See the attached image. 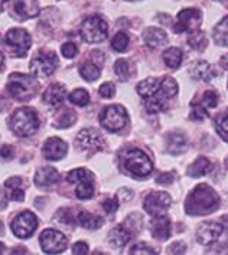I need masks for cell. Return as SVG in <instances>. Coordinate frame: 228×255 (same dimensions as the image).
I'll list each match as a JSON object with an SVG mask.
<instances>
[{
	"instance_id": "6da1fadb",
	"label": "cell",
	"mask_w": 228,
	"mask_h": 255,
	"mask_svg": "<svg viewBox=\"0 0 228 255\" xmlns=\"http://www.w3.org/2000/svg\"><path fill=\"white\" fill-rule=\"evenodd\" d=\"M220 206V196L207 183H201L194 189L185 201V212L188 215H208Z\"/></svg>"
},
{
	"instance_id": "7a4b0ae2",
	"label": "cell",
	"mask_w": 228,
	"mask_h": 255,
	"mask_svg": "<svg viewBox=\"0 0 228 255\" xmlns=\"http://www.w3.org/2000/svg\"><path fill=\"white\" fill-rule=\"evenodd\" d=\"M9 127L14 134L19 137H29L35 134L39 128V117L35 110L29 107H22L16 110L10 120Z\"/></svg>"
},
{
	"instance_id": "3957f363",
	"label": "cell",
	"mask_w": 228,
	"mask_h": 255,
	"mask_svg": "<svg viewBox=\"0 0 228 255\" xmlns=\"http://www.w3.org/2000/svg\"><path fill=\"white\" fill-rule=\"evenodd\" d=\"M6 88H7V93L14 100L29 101L30 98H33L36 95L38 90H39V84L30 75L14 72L9 77Z\"/></svg>"
},
{
	"instance_id": "277c9868",
	"label": "cell",
	"mask_w": 228,
	"mask_h": 255,
	"mask_svg": "<svg viewBox=\"0 0 228 255\" xmlns=\"http://www.w3.org/2000/svg\"><path fill=\"white\" fill-rule=\"evenodd\" d=\"M178 94V84L174 78L171 77H165L162 78L161 84L158 87V90L155 91V94L150 95L146 98V110L149 113H161V111H166L168 108V101L171 98H174L175 95Z\"/></svg>"
},
{
	"instance_id": "5b68a950",
	"label": "cell",
	"mask_w": 228,
	"mask_h": 255,
	"mask_svg": "<svg viewBox=\"0 0 228 255\" xmlns=\"http://www.w3.org/2000/svg\"><path fill=\"white\" fill-rule=\"evenodd\" d=\"M123 166L134 177H148L153 170V163L140 148H130L123 156Z\"/></svg>"
},
{
	"instance_id": "8992f818",
	"label": "cell",
	"mask_w": 228,
	"mask_h": 255,
	"mask_svg": "<svg viewBox=\"0 0 228 255\" xmlns=\"http://www.w3.org/2000/svg\"><path fill=\"white\" fill-rule=\"evenodd\" d=\"M100 123L103 124V127L106 130L111 131V133H117L127 126L129 116L123 106L114 104V106H108L103 110V113L100 114Z\"/></svg>"
},
{
	"instance_id": "52a82bcc",
	"label": "cell",
	"mask_w": 228,
	"mask_h": 255,
	"mask_svg": "<svg viewBox=\"0 0 228 255\" xmlns=\"http://www.w3.org/2000/svg\"><path fill=\"white\" fill-rule=\"evenodd\" d=\"M81 36L88 43H100L107 38L108 26L100 16H90L81 25Z\"/></svg>"
},
{
	"instance_id": "ba28073f",
	"label": "cell",
	"mask_w": 228,
	"mask_h": 255,
	"mask_svg": "<svg viewBox=\"0 0 228 255\" xmlns=\"http://www.w3.org/2000/svg\"><path fill=\"white\" fill-rule=\"evenodd\" d=\"M75 144L82 151H85L88 154H94L97 151H101L106 143H104L103 135L100 134L95 128H84L77 135Z\"/></svg>"
},
{
	"instance_id": "9c48e42d",
	"label": "cell",
	"mask_w": 228,
	"mask_h": 255,
	"mask_svg": "<svg viewBox=\"0 0 228 255\" xmlns=\"http://www.w3.org/2000/svg\"><path fill=\"white\" fill-rule=\"evenodd\" d=\"M6 43L9 49H12V54L17 58H23L30 48V36L25 29L14 27L6 33Z\"/></svg>"
},
{
	"instance_id": "30bf717a",
	"label": "cell",
	"mask_w": 228,
	"mask_h": 255,
	"mask_svg": "<svg viewBox=\"0 0 228 255\" xmlns=\"http://www.w3.org/2000/svg\"><path fill=\"white\" fill-rule=\"evenodd\" d=\"M40 247L46 254H61L67 248V238L55 229H45L39 237Z\"/></svg>"
},
{
	"instance_id": "8fae6325",
	"label": "cell",
	"mask_w": 228,
	"mask_h": 255,
	"mask_svg": "<svg viewBox=\"0 0 228 255\" xmlns=\"http://www.w3.org/2000/svg\"><path fill=\"white\" fill-rule=\"evenodd\" d=\"M10 228L17 238H29L38 228V218L29 211L22 212L12 221Z\"/></svg>"
},
{
	"instance_id": "7c38bea8",
	"label": "cell",
	"mask_w": 228,
	"mask_h": 255,
	"mask_svg": "<svg viewBox=\"0 0 228 255\" xmlns=\"http://www.w3.org/2000/svg\"><path fill=\"white\" fill-rule=\"evenodd\" d=\"M58 67V58L54 52H40L30 62V71L36 77H49Z\"/></svg>"
},
{
	"instance_id": "4fadbf2b",
	"label": "cell",
	"mask_w": 228,
	"mask_h": 255,
	"mask_svg": "<svg viewBox=\"0 0 228 255\" xmlns=\"http://www.w3.org/2000/svg\"><path fill=\"white\" fill-rule=\"evenodd\" d=\"M202 14L198 9H184L178 13L176 23H175V33H185V32H194L197 27L201 25Z\"/></svg>"
},
{
	"instance_id": "5bb4252c",
	"label": "cell",
	"mask_w": 228,
	"mask_h": 255,
	"mask_svg": "<svg viewBox=\"0 0 228 255\" xmlns=\"http://www.w3.org/2000/svg\"><path fill=\"white\" fill-rule=\"evenodd\" d=\"M171 203H172V199L166 192H153L145 198L143 206L149 215L158 216L163 215L169 209Z\"/></svg>"
},
{
	"instance_id": "9a60e30c",
	"label": "cell",
	"mask_w": 228,
	"mask_h": 255,
	"mask_svg": "<svg viewBox=\"0 0 228 255\" xmlns=\"http://www.w3.org/2000/svg\"><path fill=\"white\" fill-rule=\"evenodd\" d=\"M223 231L224 227L218 222H204L197 231V240L201 245H211L220 238Z\"/></svg>"
},
{
	"instance_id": "2e32d148",
	"label": "cell",
	"mask_w": 228,
	"mask_h": 255,
	"mask_svg": "<svg viewBox=\"0 0 228 255\" xmlns=\"http://www.w3.org/2000/svg\"><path fill=\"white\" fill-rule=\"evenodd\" d=\"M68 151V146L67 143L58 137H51L45 141L43 144V156L45 159L48 160H61Z\"/></svg>"
},
{
	"instance_id": "e0dca14e",
	"label": "cell",
	"mask_w": 228,
	"mask_h": 255,
	"mask_svg": "<svg viewBox=\"0 0 228 255\" xmlns=\"http://www.w3.org/2000/svg\"><path fill=\"white\" fill-rule=\"evenodd\" d=\"M171 229H172V225L168 216L158 215L150 221L152 235L159 241H166L171 237Z\"/></svg>"
},
{
	"instance_id": "ac0fdd59",
	"label": "cell",
	"mask_w": 228,
	"mask_h": 255,
	"mask_svg": "<svg viewBox=\"0 0 228 255\" xmlns=\"http://www.w3.org/2000/svg\"><path fill=\"white\" fill-rule=\"evenodd\" d=\"M43 101L49 106V107H59L65 98H67V88L62 84H52L46 88V91L42 95Z\"/></svg>"
},
{
	"instance_id": "d6986e66",
	"label": "cell",
	"mask_w": 228,
	"mask_h": 255,
	"mask_svg": "<svg viewBox=\"0 0 228 255\" xmlns=\"http://www.w3.org/2000/svg\"><path fill=\"white\" fill-rule=\"evenodd\" d=\"M13 10L22 19H30L39 14L38 0H13Z\"/></svg>"
},
{
	"instance_id": "ffe728a7",
	"label": "cell",
	"mask_w": 228,
	"mask_h": 255,
	"mask_svg": "<svg viewBox=\"0 0 228 255\" xmlns=\"http://www.w3.org/2000/svg\"><path fill=\"white\" fill-rule=\"evenodd\" d=\"M33 180H35L36 186H39V188H49V186H54L59 180V173L54 167H40L35 173Z\"/></svg>"
},
{
	"instance_id": "44dd1931",
	"label": "cell",
	"mask_w": 228,
	"mask_h": 255,
	"mask_svg": "<svg viewBox=\"0 0 228 255\" xmlns=\"http://www.w3.org/2000/svg\"><path fill=\"white\" fill-rule=\"evenodd\" d=\"M6 195L9 201L22 202L25 199V190H23V180L20 177H10L4 183Z\"/></svg>"
},
{
	"instance_id": "7402d4cb",
	"label": "cell",
	"mask_w": 228,
	"mask_h": 255,
	"mask_svg": "<svg viewBox=\"0 0 228 255\" xmlns=\"http://www.w3.org/2000/svg\"><path fill=\"white\" fill-rule=\"evenodd\" d=\"M130 238H132L130 231L119 225V227H114L110 231V234H108V244L111 247H114V248H121V247H124L127 242L130 241Z\"/></svg>"
},
{
	"instance_id": "603a6c76",
	"label": "cell",
	"mask_w": 228,
	"mask_h": 255,
	"mask_svg": "<svg viewBox=\"0 0 228 255\" xmlns=\"http://www.w3.org/2000/svg\"><path fill=\"white\" fill-rule=\"evenodd\" d=\"M143 40L150 48H159V46L166 43L168 36L159 27H148L143 32Z\"/></svg>"
},
{
	"instance_id": "cb8c5ba5",
	"label": "cell",
	"mask_w": 228,
	"mask_h": 255,
	"mask_svg": "<svg viewBox=\"0 0 228 255\" xmlns=\"http://www.w3.org/2000/svg\"><path fill=\"white\" fill-rule=\"evenodd\" d=\"M191 75L195 78V80H201L205 81V82H208V81H211L213 78H215V75H217V72L214 71V68L211 64H208L207 61H200V62H197L192 69H191Z\"/></svg>"
},
{
	"instance_id": "d4e9b609",
	"label": "cell",
	"mask_w": 228,
	"mask_h": 255,
	"mask_svg": "<svg viewBox=\"0 0 228 255\" xmlns=\"http://www.w3.org/2000/svg\"><path fill=\"white\" fill-rule=\"evenodd\" d=\"M166 147L171 154H181L187 150V138L179 133H171L166 138Z\"/></svg>"
},
{
	"instance_id": "484cf974",
	"label": "cell",
	"mask_w": 228,
	"mask_h": 255,
	"mask_svg": "<svg viewBox=\"0 0 228 255\" xmlns=\"http://www.w3.org/2000/svg\"><path fill=\"white\" fill-rule=\"evenodd\" d=\"M213 169V163L207 157H198L188 167V175L192 177H201V176L208 175Z\"/></svg>"
},
{
	"instance_id": "4316f807",
	"label": "cell",
	"mask_w": 228,
	"mask_h": 255,
	"mask_svg": "<svg viewBox=\"0 0 228 255\" xmlns=\"http://www.w3.org/2000/svg\"><path fill=\"white\" fill-rule=\"evenodd\" d=\"M77 222H78L80 227H82L84 229H98L101 228L103 224H104L103 218L93 215V214L85 212V211H82V212H80V214L77 215Z\"/></svg>"
},
{
	"instance_id": "83f0119b",
	"label": "cell",
	"mask_w": 228,
	"mask_h": 255,
	"mask_svg": "<svg viewBox=\"0 0 228 255\" xmlns=\"http://www.w3.org/2000/svg\"><path fill=\"white\" fill-rule=\"evenodd\" d=\"M159 84H161V80H158V78H148V80H143L142 82L137 84L136 91H137V94L140 95L142 98L146 100L150 95L155 94V91L158 90Z\"/></svg>"
},
{
	"instance_id": "f1b7e54d",
	"label": "cell",
	"mask_w": 228,
	"mask_h": 255,
	"mask_svg": "<svg viewBox=\"0 0 228 255\" xmlns=\"http://www.w3.org/2000/svg\"><path fill=\"white\" fill-rule=\"evenodd\" d=\"M214 40L220 46H228V16L215 25Z\"/></svg>"
},
{
	"instance_id": "f546056e",
	"label": "cell",
	"mask_w": 228,
	"mask_h": 255,
	"mask_svg": "<svg viewBox=\"0 0 228 255\" xmlns=\"http://www.w3.org/2000/svg\"><path fill=\"white\" fill-rule=\"evenodd\" d=\"M182 59H184L182 51L178 48H169L163 52V61L171 69H176V68L181 67Z\"/></svg>"
},
{
	"instance_id": "4dcf8cb0",
	"label": "cell",
	"mask_w": 228,
	"mask_h": 255,
	"mask_svg": "<svg viewBox=\"0 0 228 255\" xmlns=\"http://www.w3.org/2000/svg\"><path fill=\"white\" fill-rule=\"evenodd\" d=\"M94 177H88L78 182V188H77V196L78 199H91L94 196Z\"/></svg>"
},
{
	"instance_id": "1f68e13d",
	"label": "cell",
	"mask_w": 228,
	"mask_h": 255,
	"mask_svg": "<svg viewBox=\"0 0 228 255\" xmlns=\"http://www.w3.org/2000/svg\"><path fill=\"white\" fill-rule=\"evenodd\" d=\"M188 45L195 51H204L208 45V39L204 32L194 30V32H191V36L188 38Z\"/></svg>"
},
{
	"instance_id": "d6a6232c",
	"label": "cell",
	"mask_w": 228,
	"mask_h": 255,
	"mask_svg": "<svg viewBox=\"0 0 228 255\" xmlns=\"http://www.w3.org/2000/svg\"><path fill=\"white\" fill-rule=\"evenodd\" d=\"M198 107H201L202 110L208 111L210 108H215L218 104V94L213 91V90H208L202 94L201 100L200 101H194Z\"/></svg>"
},
{
	"instance_id": "836d02e7",
	"label": "cell",
	"mask_w": 228,
	"mask_h": 255,
	"mask_svg": "<svg viewBox=\"0 0 228 255\" xmlns=\"http://www.w3.org/2000/svg\"><path fill=\"white\" fill-rule=\"evenodd\" d=\"M100 68L97 67L93 62H84L80 68V75L88 82H93V81L98 80L100 77Z\"/></svg>"
},
{
	"instance_id": "e575fe53",
	"label": "cell",
	"mask_w": 228,
	"mask_h": 255,
	"mask_svg": "<svg viewBox=\"0 0 228 255\" xmlns=\"http://www.w3.org/2000/svg\"><path fill=\"white\" fill-rule=\"evenodd\" d=\"M75 120H77V116H75V113L72 110H64L55 121V127L67 128V127H71L75 123Z\"/></svg>"
},
{
	"instance_id": "d590c367",
	"label": "cell",
	"mask_w": 228,
	"mask_h": 255,
	"mask_svg": "<svg viewBox=\"0 0 228 255\" xmlns=\"http://www.w3.org/2000/svg\"><path fill=\"white\" fill-rule=\"evenodd\" d=\"M129 36H127V33L126 32H119L113 40H111V48L116 51V52H124L126 49H127V46H129Z\"/></svg>"
},
{
	"instance_id": "8d00e7d4",
	"label": "cell",
	"mask_w": 228,
	"mask_h": 255,
	"mask_svg": "<svg viewBox=\"0 0 228 255\" xmlns=\"http://www.w3.org/2000/svg\"><path fill=\"white\" fill-rule=\"evenodd\" d=\"M69 101L75 106H80V107H85L88 103H90V95L85 90H75L69 94Z\"/></svg>"
},
{
	"instance_id": "74e56055",
	"label": "cell",
	"mask_w": 228,
	"mask_h": 255,
	"mask_svg": "<svg viewBox=\"0 0 228 255\" xmlns=\"http://www.w3.org/2000/svg\"><path fill=\"white\" fill-rule=\"evenodd\" d=\"M114 72L121 81H127L130 77V65L126 59H119L114 64Z\"/></svg>"
},
{
	"instance_id": "f35d334b",
	"label": "cell",
	"mask_w": 228,
	"mask_h": 255,
	"mask_svg": "<svg viewBox=\"0 0 228 255\" xmlns=\"http://www.w3.org/2000/svg\"><path fill=\"white\" fill-rule=\"evenodd\" d=\"M88 177H94V176L87 169H74L67 176L69 183H78V182L84 180V179H88Z\"/></svg>"
},
{
	"instance_id": "ab89813d",
	"label": "cell",
	"mask_w": 228,
	"mask_h": 255,
	"mask_svg": "<svg viewBox=\"0 0 228 255\" xmlns=\"http://www.w3.org/2000/svg\"><path fill=\"white\" fill-rule=\"evenodd\" d=\"M215 127H217L218 134L221 135V138L228 143V114L220 116L215 121Z\"/></svg>"
},
{
	"instance_id": "60d3db41",
	"label": "cell",
	"mask_w": 228,
	"mask_h": 255,
	"mask_svg": "<svg viewBox=\"0 0 228 255\" xmlns=\"http://www.w3.org/2000/svg\"><path fill=\"white\" fill-rule=\"evenodd\" d=\"M129 254H132V255H136V254H150V255H153V254H156V251H155L153 248L148 247L146 244L140 242V244H136V245H133V247L130 248Z\"/></svg>"
},
{
	"instance_id": "b9f144b4",
	"label": "cell",
	"mask_w": 228,
	"mask_h": 255,
	"mask_svg": "<svg viewBox=\"0 0 228 255\" xmlns=\"http://www.w3.org/2000/svg\"><path fill=\"white\" fill-rule=\"evenodd\" d=\"M101 206H103L106 214L111 215L119 209V201H117V198H107L106 201L101 203Z\"/></svg>"
},
{
	"instance_id": "7bdbcfd3",
	"label": "cell",
	"mask_w": 228,
	"mask_h": 255,
	"mask_svg": "<svg viewBox=\"0 0 228 255\" xmlns=\"http://www.w3.org/2000/svg\"><path fill=\"white\" fill-rule=\"evenodd\" d=\"M61 52H62V55H64L65 58H68V59H72V58L77 55V52H78V48H77L72 42H67V43H64V45H62Z\"/></svg>"
},
{
	"instance_id": "ee69618b",
	"label": "cell",
	"mask_w": 228,
	"mask_h": 255,
	"mask_svg": "<svg viewBox=\"0 0 228 255\" xmlns=\"http://www.w3.org/2000/svg\"><path fill=\"white\" fill-rule=\"evenodd\" d=\"M114 94H116V87H114L113 82H104L100 87V95L103 98H111Z\"/></svg>"
},
{
	"instance_id": "f6af8a7d",
	"label": "cell",
	"mask_w": 228,
	"mask_h": 255,
	"mask_svg": "<svg viewBox=\"0 0 228 255\" xmlns=\"http://www.w3.org/2000/svg\"><path fill=\"white\" fill-rule=\"evenodd\" d=\"M169 254H185V251H187V245L184 244V242L178 241L174 242L171 247H169Z\"/></svg>"
},
{
	"instance_id": "bcb514c9",
	"label": "cell",
	"mask_w": 228,
	"mask_h": 255,
	"mask_svg": "<svg viewBox=\"0 0 228 255\" xmlns=\"http://www.w3.org/2000/svg\"><path fill=\"white\" fill-rule=\"evenodd\" d=\"M175 175L171 172H166V173H161V175L156 177V182L159 185H171L174 182Z\"/></svg>"
},
{
	"instance_id": "7dc6e473",
	"label": "cell",
	"mask_w": 228,
	"mask_h": 255,
	"mask_svg": "<svg viewBox=\"0 0 228 255\" xmlns=\"http://www.w3.org/2000/svg\"><path fill=\"white\" fill-rule=\"evenodd\" d=\"M72 254H75V255L88 254V245L82 241L74 244V247H72Z\"/></svg>"
},
{
	"instance_id": "c3c4849f",
	"label": "cell",
	"mask_w": 228,
	"mask_h": 255,
	"mask_svg": "<svg viewBox=\"0 0 228 255\" xmlns=\"http://www.w3.org/2000/svg\"><path fill=\"white\" fill-rule=\"evenodd\" d=\"M0 157L1 159H6V160H9V159H12L13 157V147L12 146H3V147L0 148Z\"/></svg>"
},
{
	"instance_id": "681fc988",
	"label": "cell",
	"mask_w": 228,
	"mask_h": 255,
	"mask_svg": "<svg viewBox=\"0 0 228 255\" xmlns=\"http://www.w3.org/2000/svg\"><path fill=\"white\" fill-rule=\"evenodd\" d=\"M7 205V196H4V193L0 190V209H4Z\"/></svg>"
},
{
	"instance_id": "f907efd6",
	"label": "cell",
	"mask_w": 228,
	"mask_h": 255,
	"mask_svg": "<svg viewBox=\"0 0 228 255\" xmlns=\"http://www.w3.org/2000/svg\"><path fill=\"white\" fill-rule=\"evenodd\" d=\"M6 107H7V101H6L3 97H0V113H1L3 110H6Z\"/></svg>"
},
{
	"instance_id": "816d5d0a",
	"label": "cell",
	"mask_w": 228,
	"mask_h": 255,
	"mask_svg": "<svg viewBox=\"0 0 228 255\" xmlns=\"http://www.w3.org/2000/svg\"><path fill=\"white\" fill-rule=\"evenodd\" d=\"M27 251L25 248H14L12 250V254H26Z\"/></svg>"
},
{
	"instance_id": "f5cc1de1",
	"label": "cell",
	"mask_w": 228,
	"mask_h": 255,
	"mask_svg": "<svg viewBox=\"0 0 228 255\" xmlns=\"http://www.w3.org/2000/svg\"><path fill=\"white\" fill-rule=\"evenodd\" d=\"M221 65H223L224 69H228V55L223 56V59H221Z\"/></svg>"
},
{
	"instance_id": "db71d44e",
	"label": "cell",
	"mask_w": 228,
	"mask_h": 255,
	"mask_svg": "<svg viewBox=\"0 0 228 255\" xmlns=\"http://www.w3.org/2000/svg\"><path fill=\"white\" fill-rule=\"evenodd\" d=\"M3 67H4V56L0 52V69H3Z\"/></svg>"
},
{
	"instance_id": "11a10c76",
	"label": "cell",
	"mask_w": 228,
	"mask_h": 255,
	"mask_svg": "<svg viewBox=\"0 0 228 255\" xmlns=\"http://www.w3.org/2000/svg\"><path fill=\"white\" fill-rule=\"evenodd\" d=\"M6 1H7V0H0V12L3 10V7H4V4H6Z\"/></svg>"
},
{
	"instance_id": "9f6ffc18",
	"label": "cell",
	"mask_w": 228,
	"mask_h": 255,
	"mask_svg": "<svg viewBox=\"0 0 228 255\" xmlns=\"http://www.w3.org/2000/svg\"><path fill=\"white\" fill-rule=\"evenodd\" d=\"M3 253H4V245L0 242V254H3Z\"/></svg>"
},
{
	"instance_id": "6f0895ef",
	"label": "cell",
	"mask_w": 228,
	"mask_h": 255,
	"mask_svg": "<svg viewBox=\"0 0 228 255\" xmlns=\"http://www.w3.org/2000/svg\"><path fill=\"white\" fill-rule=\"evenodd\" d=\"M1 229H3V225H1V224H0V231H1Z\"/></svg>"
},
{
	"instance_id": "680465c9",
	"label": "cell",
	"mask_w": 228,
	"mask_h": 255,
	"mask_svg": "<svg viewBox=\"0 0 228 255\" xmlns=\"http://www.w3.org/2000/svg\"><path fill=\"white\" fill-rule=\"evenodd\" d=\"M227 166H228V161H227Z\"/></svg>"
}]
</instances>
